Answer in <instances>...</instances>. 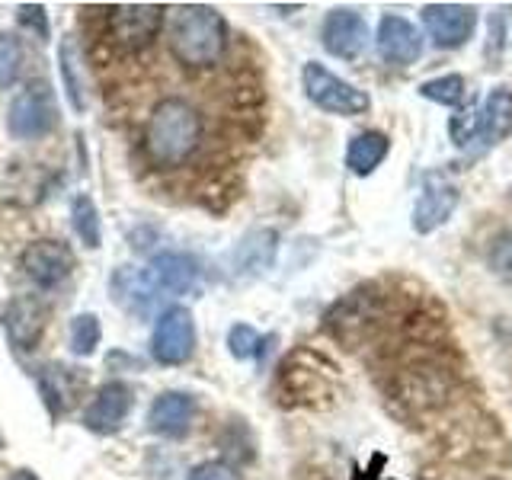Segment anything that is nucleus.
<instances>
[{"label":"nucleus","mask_w":512,"mask_h":480,"mask_svg":"<svg viewBox=\"0 0 512 480\" xmlns=\"http://www.w3.org/2000/svg\"><path fill=\"white\" fill-rule=\"evenodd\" d=\"M320 42H324L327 55L340 58V61H356L365 55L368 42H372V32H368V23L359 10L336 7L324 16Z\"/></svg>","instance_id":"11"},{"label":"nucleus","mask_w":512,"mask_h":480,"mask_svg":"<svg viewBox=\"0 0 512 480\" xmlns=\"http://www.w3.org/2000/svg\"><path fill=\"white\" fill-rule=\"evenodd\" d=\"M391 151V138L375 128H365L346 144V170L356 176H372Z\"/></svg>","instance_id":"19"},{"label":"nucleus","mask_w":512,"mask_h":480,"mask_svg":"<svg viewBox=\"0 0 512 480\" xmlns=\"http://www.w3.org/2000/svg\"><path fill=\"white\" fill-rule=\"evenodd\" d=\"M26 48L23 39L13 32H0V90H10L16 84V77L23 71Z\"/></svg>","instance_id":"24"},{"label":"nucleus","mask_w":512,"mask_h":480,"mask_svg":"<svg viewBox=\"0 0 512 480\" xmlns=\"http://www.w3.org/2000/svg\"><path fill=\"white\" fill-rule=\"evenodd\" d=\"M458 205H461V189L439 170L426 173L420 196H416V205H413V231L416 234L439 231L442 224H448V218L458 212Z\"/></svg>","instance_id":"8"},{"label":"nucleus","mask_w":512,"mask_h":480,"mask_svg":"<svg viewBox=\"0 0 512 480\" xmlns=\"http://www.w3.org/2000/svg\"><path fill=\"white\" fill-rule=\"evenodd\" d=\"M420 96L429 103H439V106H461L464 96H468V84H464L461 74H442V77L423 80Z\"/></svg>","instance_id":"23"},{"label":"nucleus","mask_w":512,"mask_h":480,"mask_svg":"<svg viewBox=\"0 0 512 480\" xmlns=\"http://www.w3.org/2000/svg\"><path fill=\"white\" fill-rule=\"evenodd\" d=\"M487 263L503 282H512V231H503L490 240Z\"/></svg>","instance_id":"26"},{"label":"nucleus","mask_w":512,"mask_h":480,"mask_svg":"<svg viewBox=\"0 0 512 480\" xmlns=\"http://www.w3.org/2000/svg\"><path fill=\"white\" fill-rule=\"evenodd\" d=\"M186 480H237V474L224 461H202L186 474Z\"/></svg>","instance_id":"28"},{"label":"nucleus","mask_w":512,"mask_h":480,"mask_svg":"<svg viewBox=\"0 0 512 480\" xmlns=\"http://www.w3.org/2000/svg\"><path fill=\"white\" fill-rule=\"evenodd\" d=\"M301 87L304 96L317 106L330 112V116H365L372 109V96L365 90H359L356 84H349L340 74H333L330 68H324L320 61H308L301 68Z\"/></svg>","instance_id":"5"},{"label":"nucleus","mask_w":512,"mask_h":480,"mask_svg":"<svg viewBox=\"0 0 512 480\" xmlns=\"http://www.w3.org/2000/svg\"><path fill=\"white\" fill-rule=\"evenodd\" d=\"M202 141V112L183 96L160 100L144 125V154L154 167L173 170L196 154Z\"/></svg>","instance_id":"2"},{"label":"nucleus","mask_w":512,"mask_h":480,"mask_svg":"<svg viewBox=\"0 0 512 480\" xmlns=\"http://www.w3.org/2000/svg\"><path fill=\"white\" fill-rule=\"evenodd\" d=\"M196 352V320L183 304H170L157 314L151 333V356L157 365H186Z\"/></svg>","instance_id":"7"},{"label":"nucleus","mask_w":512,"mask_h":480,"mask_svg":"<svg viewBox=\"0 0 512 480\" xmlns=\"http://www.w3.org/2000/svg\"><path fill=\"white\" fill-rule=\"evenodd\" d=\"M10 480H39V477L23 468V471H13V474H10Z\"/></svg>","instance_id":"29"},{"label":"nucleus","mask_w":512,"mask_h":480,"mask_svg":"<svg viewBox=\"0 0 512 480\" xmlns=\"http://www.w3.org/2000/svg\"><path fill=\"white\" fill-rule=\"evenodd\" d=\"M266 349V336L250 324H234L228 330V352L237 362H250Z\"/></svg>","instance_id":"25"},{"label":"nucleus","mask_w":512,"mask_h":480,"mask_svg":"<svg viewBox=\"0 0 512 480\" xmlns=\"http://www.w3.org/2000/svg\"><path fill=\"white\" fill-rule=\"evenodd\" d=\"M20 266L32 285H39L48 292V288H58L61 282L71 279L74 253L64 240L42 237V240H32V244L20 253Z\"/></svg>","instance_id":"9"},{"label":"nucleus","mask_w":512,"mask_h":480,"mask_svg":"<svg viewBox=\"0 0 512 480\" xmlns=\"http://www.w3.org/2000/svg\"><path fill=\"white\" fill-rule=\"evenodd\" d=\"M71 228L80 237V244L87 250H100L103 247V221H100V208L87 196V192H77L71 199Z\"/></svg>","instance_id":"21"},{"label":"nucleus","mask_w":512,"mask_h":480,"mask_svg":"<svg viewBox=\"0 0 512 480\" xmlns=\"http://www.w3.org/2000/svg\"><path fill=\"white\" fill-rule=\"evenodd\" d=\"M109 288H112V298H116V304H122L125 311H132L138 317L151 314L154 308V282L148 279V272L144 269H135V266H122L112 272L109 279Z\"/></svg>","instance_id":"18"},{"label":"nucleus","mask_w":512,"mask_h":480,"mask_svg":"<svg viewBox=\"0 0 512 480\" xmlns=\"http://www.w3.org/2000/svg\"><path fill=\"white\" fill-rule=\"evenodd\" d=\"M16 23H20L23 29H32V36H36L39 42L52 39V26H48V16H45L42 4H20L16 7Z\"/></svg>","instance_id":"27"},{"label":"nucleus","mask_w":512,"mask_h":480,"mask_svg":"<svg viewBox=\"0 0 512 480\" xmlns=\"http://www.w3.org/2000/svg\"><path fill=\"white\" fill-rule=\"evenodd\" d=\"M279 253V231L276 228H256L237 244L231 266L237 279H256L263 276L266 269H272Z\"/></svg>","instance_id":"17"},{"label":"nucleus","mask_w":512,"mask_h":480,"mask_svg":"<svg viewBox=\"0 0 512 480\" xmlns=\"http://www.w3.org/2000/svg\"><path fill=\"white\" fill-rule=\"evenodd\" d=\"M0 320H4L13 346H20L26 352L39 346L42 333H45V308L39 298L16 295L13 301H7V308L0 311Z\"/></svg>","instance_id":"15"},{"label":"nucleus","mask_w":512,"mask_h":480,"mask_svg":"<svg viewBox=\"0 0 512 480\" xmlns=\"http://www.w3.org/2000/svg\"><path fill=\"white\" fill-rule=\"evenodd\" d=\"M132 407H135V391L125 381H106L100 384V391L93 394L90 407L84 410V426L93 436H112V432L122 429Z\"/></svg>","instance_id":"13"},{"label":"nucleus","mask_w":512,"mask_h":480,"mask_svg":"<svg viewBox=\"0 0 512 480\" xmlns=\"http://www.w3.org/2000/svg\"><path fill=\"white\" fill-rule=\"evenodd\" d=\"M144 272H148V279L154 282L157 292L186 295V292H192V285L199 279V263H196V256H189V253L164 250L154 256L151 266Z\"/></svg>","instance_id":"16"},{"label":"nucleus","mask_w":512,"mask_h":480,"mask_svg":"<svg viewBox=\"0 0 512 480\" xmlns=\"http://www.w3.org/2000/svg\"><path fill=\"white\" fill-rule=\"evenodd\" d=\"M164 20V4H119L106 13V39L119 52H141L160 36Z\"/></svg>","instance_id":"6"},{"label":"nucleus","mask_w":512,"mask_h":480,"mask_svg":"<svg viewBox=\"0 0 512 480\" xmlns=\"http://www.w3.org/2000/svg\"><path fill=\"white\" fill-rule=\"evenodd\" d=\"M375 45L381 61L394 64V68H410L423 58V32L413 26L407 16L384 13L375 29Z\"/></svg>","instance_id":"12"},{"label":"nucleus","mask_w":512,"mask_h":480,"mask_svg":"<svg viewBox=\"0 0 512 480\" xmlns=\"http://www.w3.org/2000/svg\"><path fill=\"white\" fill-rule=\"evenodd\" d=\"M58 100L48 80H29L7 106V132L16 141H36L58 128Z\"/></svg>","instance_id":"4"},{"label":"nucleus","mask_w":512,"mask_h":480,"mask_svg":"<svg viewBox=\"0 0 512 480\" xmlns=\"http://www.w3.org/2000/svg\"><path fill=\"white\" fill-rule=\"evenodd\" d=\"M196 423V397L186 391H164L154 397L148 410V429L160 439H186Z\"/></svg>","instance_id":"14"},{"label":"nucleus","mask_w":512,"mask_h":480,"mask_svg":"<svg viewBox=\"0 0 512 480\" xmlns=\"http://www.w3.org/2000/svg\"><path fill=\"white\" fill-rule=\"evenodd\" d=\"M167 45L183 68H212L228 48V23L208 4H180L167 10Z\"/></svg>","instance_id":"1"},{"label":"nucleus","mask_w":512,"mask_h":480,"mask_svg":"<svg viewBox=\"0 0 512 480\" xmlns=\"http://www.w3.org/2000/svg\"><path fill=\"white\" fill-rule=\"evenodd\" d=\"M448 132H452L455 148L461 151L484 154L496 148V144L506 141V135L512 132V90L493 87L474 112H468V116L458 112V116L448 122Z\"/></svg>","instance_id":"3"},{"label":"nucleus","mask_w":512,"mask_h":480,"mask_svg":"<svg viewBox=\"0 0 512 480\" xmlns=\"http://www.w3.org/2000/svg\"><path fill=\"white\" fill-rule=\"evenodd\" d=\"M68 340H71V352L80 359H87L93 356L96 349H100L103 343V324H100V317L84 311V314H77L71 320V327H68Z\"/></svg>","instance_id":"22"},{"label":"nucleus","mask_w":512,"mask_h":480,"mask_svg":"<svg viewBox=\"0 0 512 480\" xmlns=\"http://www.w3.org/2000/svg\"><path fill=\"white\" fill-rule=\"evenodd\" d=\"M423 29L436 48H461L474 39L477 32V7L471 4H426Z\"/></svg>","instance_id":"10"},{"label":"nucleus","mask_w":512,"mask_h":480,"mask_svg":"<svg viewBox=\"0 0 512 480\" xmlns=\"http://www.w3.org/2000/svg\"><path fill=\"white\" fill-rule=\"evenodd\" d=\"M80 48L77 42L68 36L61 45H58V68H61V84H64V93H68V103L74 112H87V84L84 77H80Z\"/></svg>","instance_id":"20"}]
</instances>
